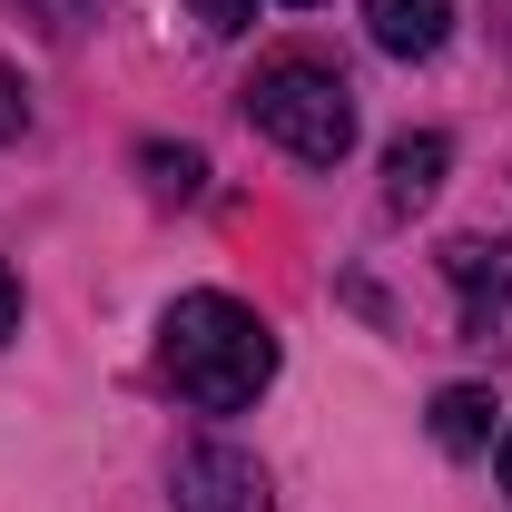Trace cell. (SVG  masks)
<instances>
[{
	"instance_id": "8fae6325",
	"label": "cell",
	"mask_w": 512,
	"mask_h": 512,
	"mask_svg": "<svg viewBox=\"0 0 512 512\" xmlns=\"http://www.w3.org/2000/svg\"><path fill=\"white\" fill-rule=\"evenodd\" d=\"M10 128H20V79L0 69V138H10Z\"/></svg>"
},
{
	"instance_id": "6da1fadb",
	"label": "cell",
	"mask_w": 512,
	"mask_h": 512,
	"mask_svg": "<svg viewBox=\"0 0 512 512\" xmlns=\"http://www.w3.org/2000/svg\"><path fill=\"white\" fill-rule=\"evenodd\" d=\"M158 375L178 384L197 414H237V404H256L276 384V335L237 296H178L168 325H158Z\"/></svg>"
},
{
	"instance_id": "52a82bcc",
	"label": "cell",
	"mask_w": 512,
	"mask_h": 512,
	"mask_svg": "<svg viewBox=\"0 0 512 512\" xmlns=\"http://www.w3.org/2000/svg\"><path fill=\"white\" fill-rule=\"evenodd\" d=\"M434 444L444 453H483L493 444V394H483V384H444V394H434Z\"/></svg>"
},
{
	"instance_id": "ba28073f",
	"label": "cell",
	"mask_w": 512,
	"mask_h": 512,
	"mask_svg": "<svg viewBox=\"0 0 512 512\" xmlns=\"http://www.w3.org/2000/svg\"><path fill=\"white\" fill-rule=\"evenodd\" d=\"M138 168H148V197H197L207 188V158H197V148H168V138L138 148Z\"/></svg>"
},
{
	"instance_id": "8992f818",
	"label": "cell",
	"mask_w": 512,
	"mask_h": 512,
	"mask_svg": "<svg viewBox=\"0 0 512 512\" xmlns=\"http://www.w3.org/2000/svg\"><path fill=\"white\" fill-rule=\"evenodd\" d=\"M365 20H375V50L394 60H434L453 30V0H365Z\"/></svg>"
},
{
	"instance_id": "3957f363",
	"label": "cell",
	"mask_w": 512,
	"mask_h": 512,
	"mask_svg": "<svg viewBox=\"0 0 512 512\" xmlns=\"http://www.w3.org/2000/svg\"><path fill=\"white\" fill-rule=\"evenodd\" d=\"M444 276L463 296V335L512 355V247L503 237H444Z\"/></svg>"
},
{
	"instance_id": "7c38bea8",
	"label": "cell",
	"mask_w": 512,
	"mask_h": 512,
	"mask_svg": "<svg viewBox=\"0 0 512 512\" xmlns=\"http://www.w3.org/2000/svg\"><path fill=\"white\" fill-rule=\"evenodd\" d=\"M493 483H503V493H512V434H503V453H493Z\"/></svg>"
},
{
	"instance_id": "30bf717a",
	"label": "cell",
	"mask_w": 512,
	"mask_h": 512,
	"mask_svg": "<svg viewBox=\"0 0 512 512\" xmlns=\"http://www.w3.org/2000/svg\"><path fill=\"white\" fill-rule=\"evenodd\" d=\"M10 335H20V276L0 266V345H10Z\"/></svg>"
},
{
	"instance_id": "4fadbf2b",
	"label": "cell",
	"mask_w": 512,
	"mask_h": 512,
	"mask_svg": "<svg viewBox=\"0 0 512 512\" xmlns=\"http://www.w3.org/2000/svg\"><path fill=\"white\" fill-rule=\"evenodd\" d=\"M296 10H316V0H296Z\"/></svg>"
},
{
	"instance_id": "5b68a950",
	"label": "cell",
	"mask_w": 512,
	"mask_h": 512,
	"mask_svg": "<svg viewBox=\"0 0 512 512\" xmlns=\"http://www.w3.org/2000/svg\"><path fill=\"white\" fill-rule=\"evenodd\" d=\"M444 168H453V138H444V128L394 138V148H384V207H394V217H404V207H424V197L444 188Z\"/></svg>"
},
{
	"instance_id": "9c48e42d",
	"label": "cell",
	"mask_w": 512,
	"mask_h": 512,
	"mask_svg": "<svg viewBox=\"0 0 512 512\" xmlns=\"http://www.w3.org/2000/svg\"><path fill=\"white\" fill-rule=\"evenodd\" d=\"M197 20H207V30H217V40H227V30H247L256 20V0H188Z\"/></svg>"
},
{
	"instance_id": "277c9868",
	"label": "cell",
	"mask_w": 512,
	"mask_h": 512,
	"mask_svg": "<svg viewBox=\"0 0 512 512\" xmlns=\"http://www.w3.org/2000/svg\"><path fill=\"white\" fill-rule=\"evenodd\" d=\"M178 512H276L266 503V473L237 444H188L178 453Z\"/></svg>"
},
{
	"instance_id": "7a4b0ae2",
	"label": "cell",
	"mask_w": 512,
	"mask_h": 512,
	"mask_svg": "<svg viewBox=\"0 0 512 512\" xmlns=\"http://www.w3.org/2000/svg\"><path fill=\"white\" fill-rule=\"evenodd\" d=\"M247 119L266 128L286 158H306V168H335V158L355 148V89H345L325 60L286 50V60H266V69L247 79Z\"/></svg>"
}]
</instances>
